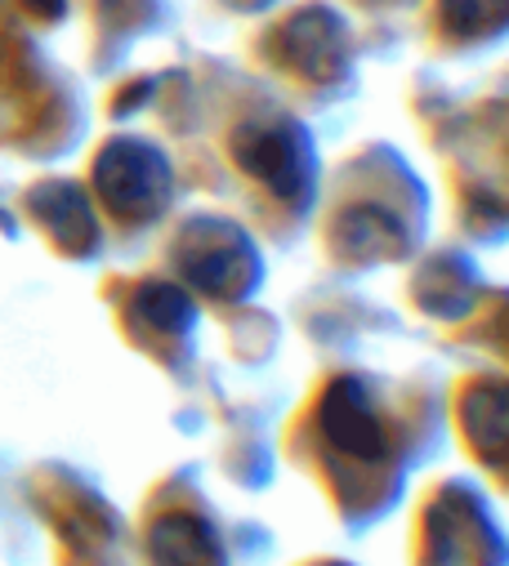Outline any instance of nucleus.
Returning a JSON list of instances; mask_svg holds the SVG:
<instances>
[{
    "instance_id": "nucleus-1",
    "label": "nucleus",
    "mask_w": 509,
    "mask_h": 566,
    "mask_svg": "<svg viewBox=\"0 0 509 566\" xmlns=\"http://www.w3.org/2000/svg\"><path fill=\"white\" fill-rule=\"evenodd\" d=\"M94 188L121 219H148L166 197V161L131 138L107 144L94 161Z\"/></svg>"
},
{
    "instance_id": "nucleus-2",
    "label": "nucleus",
    "mask_w": 509,
    "mask_h": 566,
    "mask_svg": "<svg viewBox=\"0 0 509 566\" xmlns=\"http://www.w3.org/2000/svg\"><path fill=\"white\" fill-rule=\"evenodd\" d=\"M32 210L37 219L76 254H85L94 245V219H90V206L85 197L72 188V184H45L32 192Z\"/></svg>"
},
{
    "instance_id": "nucleus-3",
    "label": "nucleus",
    "mask_w": 509,
    "mask_h": 566,
    "mask_svg": "<svg viewBox=\"0 0 509 566\" xmlns=\"http://www.w3.org/2000/svg\"><path fill=\"white\" fill-rule=\"evenodd\" d=\"M153 566H219V544L201 522L166 517L153 531Z\"/></svg>"
},
{
    "instance_id": "nucleus-4",
    "label": "nucleus",
    "mask_w": 509,
    "mask_h": 566,
    "mask_svg": "<svg viewBox=\"0 0 509 566\" xmlns=\"http://www.w3.org/2000/svg\"><path fill=\"white\" fill-rule=\"evenodd\" d=\"M139 313L153 317V326H184V322H188V304H184V295H175V291H166V286L144 291Z\"/></svg>"
},
{
    "instance_id": "nucleus-5",
    "label": "nucleus",
    "mask_w": 509,
    "mask_h": 566,
    "mask_svg": "<svg viewBox=\"0 0 509 566\" xmlns=\"http://www.w3.org/2000/svg\"><path fill=\"white\" fill-rule=\"evenodd\" d=\"M28 10H32V14H41V19H59L63 0H28Z\"/></svg>"
}]
</instances>
